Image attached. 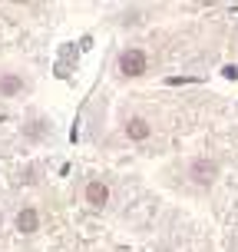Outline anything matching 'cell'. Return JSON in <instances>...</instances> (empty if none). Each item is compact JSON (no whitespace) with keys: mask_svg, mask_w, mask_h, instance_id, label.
I'll use <instances>...</instances> for the list:
<instances>
[{"mask_svg":"<svg viewBox=\"0 0 238 252\" xmlns=\"http://www.w3.org/2000/svg\"><path fill=\"white\" fill-rule=\"evenodd\" d=\"M222 176V166L215 156H195L192 163H188V179L195 183L199 189H212Z\"/></svg>","mask_w":238,"mask_h":252,"instance_id":"obj_1","label":"cell"},{"mask_svg":"<svg viewBox=\"0 0 238 252\" xmlns=\"http://www.w3.org/2000/svg\"><path fill=\"white\" fill-rule=\"evenodd\" d=\"M123 24H139V10H136V7L123 13Z\"/></svg>","mask_w":238,"mask_h":252,"instance_id":"obj_8","label":"cell"},{"mask_svg":"<svg viewBox=\"0 0 238 252\" xmlns=\"http://www.w3.org/2000/svg\"><path fill=\"white\" fill-rule=\"evenodd\" d=\"M152 136V123L146 116H132L129 123H126V139H132V143H142V139Z\"/></svg>","mask_w":238,"mask_h":252,"instance_id":"obj_4","label":"cell"},{"mask_svg":"<svg viewBox=\"0 0 238 252\" xmlns=\"http://www.w3.org/2000/svg\"><path fill=\"white\" fill-rule=\"evenodd\" d=\"M24 76L20 73H0V96L3 100H13V96H20L24 93Z\"/></svg>","mask_w":238,"mask_h":252,"instance_id":"obj_5","label":"cell"},{"mask_svg":"<svg viewBox=\"0 0 238 252\" xmlns=\"http://www.w3.org/2000/svg\"><path fill=\"white\" fill-rule=\"evenodd\" d=\"M17 229L24 232V236H33L40 229V213L33 209V206H24L20 213H17Z\"/></svg>","mask_w":238,"mask_h":252,"instance_id":"obj_6","label":"cell"},{"mask_svg":"<svg viewBox=\"0 0 238 252\" xmlns=\"http://www.w3.org/2000/svg\"><path fill=\"white\" fill-rule=\"evenodd\" d=\"M149 70V57H146V50H139V47H126L123 53H119V73L129 76V80H136V76H142Z\"/></svg>","mask_w":238,"mask_h":252,"instance_id":"obj_2","label":"cell"},{"mask_svg":"<svg viewBox=\"0 0 238 252\" xmlns=\"http://www.w3.org/2000/svg\"><path fill=\"white\" fill-rule=\"evenodd\" d=\"M24 133H26V136H33V139H37V136H43V133H47V123H43V120H33V123H30V126L24 129Z\"/></svg>","mask_w":238,"mask_h":252,"instance_id":"obj_7","label":"cell"},{"mask_svg":"<svg viewBox=\"0 0 238 252\" xmlns=\"http://www.w3.org/2000/svg\"><path fill=\"white\" fill-rule=\"evenodd\" d=\"M109 186L103 183V179H89L86 183V189H83V199H86V206L89 209H106L109 206Z\"/></svg>","mask_w":238,"mask_h":252,"instance_id":"obj_3","label":"cell"}]
</instances>
